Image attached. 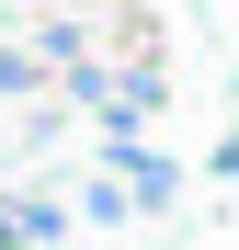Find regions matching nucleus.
<instances>
[{"label":"nucleus","mask_w":239,"mask_h":250,"mask_svg":"<svg viewBox=\"0 0 239 250\" xmlns=\"http://www.w3.org/2000/svg\"><path fill=\"white\" fill-rule=\"evenodd\" d=\"M205 171H217V182H239V125L217 137V159H205Z\"/></svg>","instance_id":"20e7f679"},{"label":"nucleus","mask_w":239,"mask_h":250,"mask_svg":"<svg viewBox=\"0 0 239 250\" xmlns=\"http://www.w3.org/2000/svg\"><path fill=\"white\" fill-rule=\"evenodd\" d=\"M68 216H80V228H126V216H137V205H126V193H114V182L91 171V182H80V205H68Z\"/></svg>","instance_id":"7ed1b4c3"},{"label":"nucleus","mask_w":239,"mask_h":250,"mask_svg":"<svg viewBox=\"0 0 239 250\" xmlns=\"http://www.w3.org/2000/svg\"><path fill=\"white\" fill-rule=\"evenodd\" d=\"M57 239H68L57 193H0V250H57Z\"/></svg>","instance_id":"f03ea898"},{"label":"nucleus","mask_w":239,"mask_h":250,"mask_svg":"<svg viewBox=\"0 0 239 250\" xmlns=\"http://www.w3.org/2000/svg\"><path fill=\"white\" fill-rule=\"evenodd\" d=\"M159 91H171V80H159V57L137 46V34H126V46H114V57L91 46V57H80V68H68V103H80V114H91V125H103V137H137V125L159 114Z\"/></svg>","instance_id":"f257e3e1"}]
</instances>
